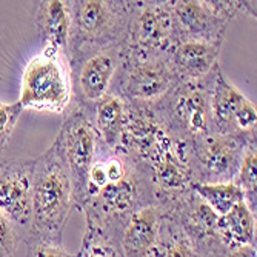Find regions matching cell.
I'll list each match as a JSON object with an SVG mask.
<instances>
[{
	"label": "cell",
	"instance_id": "1",
	"mask_svg": "<svg viewBox=\"0 0 257 257\" xmlns=\"http://www.w3.org/2000/svg\"><path fill=\"white\" fill-rule=\"evenodd\" d=\"M154 202L156 190L142 163L123 150H112L100 142L79 209L85 213V228L119 242L128 217Z\"/></svg>",
	"mask_w": 257,
	"mask_h": 257
},
{
	"label": "cell",
	"instance_id": "2",
	"mask_svg": "<svg viewBox=\"0 0 257 257\" xmlns=\"http://www.w3.org/2000/svg\"><path fill=\"white\" fill-rule=\"evenodd\" d=\"M74 209L73 180L62 148L51 147L34 159L33 171V236L62 242V234Z\"/></svg>",
	"mask_w": 257,
	"mask_h": 257
},
{
	"label": "cell",
	"instance_id": "3",
	"mask_svg": "<svg viewBox=\"0 0 257 257\" xmlns=\"http://www.w3.org/2000/svg\"><path fill=\"white\" fill-rule=\"evenodd\" d=\"M136 0H73L66 57L125 45Z\"/></svg>",
	"mask_w": 257,
	"mask_h": 257
},
{
	"label": "cell",
	"instance_id": "4",
	"mask_svg": "<svg viewBox=\"0 0 257 257\" xmlns=\"http://www.w3.org/2000/svg\"><path fill=\"white\" fill-rule=\"evenodd\" d=\"M17 103L22 109L66 114L74 103L73 76L66 54L43 48L23 66Z\"/></svg>",
	"mask_w": 257,
	"mask_h": 257
},
{
	"label": "cell",
	"instance_id": "5",
	"mask_svg": "<svg viewBox=\"0 0 257 257\" xmlns=\"http://www.w3.org/2000/svg\"><path fill=\"white\" fill-rule=\"evenodd\" d=\"M211 73L197 82H180L160 102L154 103L162 123L180 142L193 144L213 133L209 109Z\"/></svg>",
	"mask_w": 257,
	"mask_h": 257
},
{
	"label": "cell",
	"instance_id": "6",
	"mask_svg": "<svg viewBox=\"0 0 257 257\" xmlns=\"http://www.w3.org/2000/svg\"><path fill=\"white\" fill-rule=\"evenodd\" d=\"M179 83L168 56L140 57L125 51L109 92L126 103L154 105Z\"/></svg>",
	"mask_w": 257,
	"mask_h": 257
},
{
	"label": "cell",
	"instance_id": "7",
	"mask_svg": "<svg viewBox=\"0 0 257 257\" xmlns=\"http://www.w3.org/2000/svg\"><path fill=\"white\" fill-rule=\"evenodd\" d=\"M179 40L173 0H136L125 39L126 53L140 57L168 56Z\"/></svg>",
	"mask_w": 257,
	"mask_h": 257
},
{
	"label": "cell",
	"instance_id": "8",
	"mask_svg": "<svg viewBox=\"0 0 257 257\" xmlns=\"http://www.w3.org/2000/svg\"><path fill=\"white\" fill-rule=\"evenodd\" d=\"M257 142L255 133H211L190 144L188 165L194 183H229L234 180L245 150Z\"/></svg>",
	"mask_w": 257,
	"mask_h": 257
},
{
	"label": "cell",
	"instance_id": "9",
	"mask_svg": "<svg viewBox=\"0 0 257 257\" xmlns=\"http://www.w3.org/2000/svg\"><path fill=\"white\" fill-rule=\"evenodd\" d=\"M73 180L74 209H80L86 177L99 148V136L89 115L80 106L73 105L65 114L62 126L56 136Z\"/></svg>",
	"mask_w": 257,
	"mask_h": 257
},
{
	"label": "cell",
	"instance_id": "10",
	"mask_svg": "<svg viewBox=\"0 0 257 257\" xmlns=\"http://www.w3.org/2000/svg\"><path fill=\"white\" fill-rule=\"evenodd\" d=\"M123 53L125 45H111L68 59L73 76V105L89 109L108 94Z\"/></svg>",
	"mask_w": 257,
	"mask_h": 257
},
{
	"label": "cell",
	"instance_id": "11",
	"mask_svg": "<svg viewBox=\"0 0 257 257\" xmlns=\"http://www.w3.org/2000/svg\"><path fill=\"white\" fill-rule=\"evenodd\" d=\"M33 171L34 159L0 160V213L22 243L33 236Z\"/></svg>",
	"mask_w": 257,
	"mask_h": 257
},
{
	"label": "cell",
	"instance_id": "12",
	"mask_svg": "<svg viewBox=\"0 0 257 257\" xmlns=\"http://www.w3.org/2000/svg\"><path fill=\"white\" fill-rule=\"evenodd\" d=\"M209 109H211L213 133H255L257 111L254 103L226 79L220 65L216 66L211 73Z\"/></svg>",
	"mask_w": 257,
	"mask_h": 257
},
{
	"label": "cell",
	"instance_id": "13",
	"mask_svg": "<svg viewBox=\"0 0 257 257\" xmlns=\"http://www.w3.org/2000/svg\"><path fill=\"white\" fill-rule=\"evenodd\" d=\"M180 40H200L223 45L229 23L220 19L208 0H173Z\"/></svg>",
	"mask_w": 257,
	"mask_h": 257
},
{
	"label": "cell",
	"instance_id": "14",
	"mask_svg": "<svg viewBox=\"0 0 257 257\" xmlns=\"http://www.w3.org/2000/svg\"><path fill=\"white\" fill-rule=\"evenodd\" d=\"M163 213L154 202L139 209L128 217L120 236L119 248L123 257H148L160 236Z\"/></svg>",
	"mask_w": 257,
	"mask_h": 257
},
{
	"label": "cell",
	"instance_id": "15",
	"mask_svg": "<svg viewBox=\"0 0 257 257\" xmlns=\"http://www.w3.org/2000/svg\"><path fill=\"white\" fill-rule=\"evenodd\" d=\"M220 51V45L200 40H179L168 59L180 82H197L219 66Z\"/></svg>",
	"mask_w": 257,
	"mask_h": 257
},
{
	"label": "cell",
	"instance_id": "16",
	"mask_svg": "<svg viewBox=\"0 0 257 257\" xmlns=\"http://www.w3.org/2000/svg\"><path fill=\"white\" fill-rule=\"evenodd\" d=\"M34 22L43 48L66 54L69 33H71L69 2H65V0L39 2Z\"/></svg>",
	"mask_w": 257,
	"mask_h": 257
},
{
	"label": "cell",
	"instance_id": "17",
	"mask_svg": "<svg viewBox=\"0 0 257 257\" xmlns=\"http://www.w3.org/2000/svg\"><path fill=\"white\" fill-rule=\"evenodd\" d=\"M85 111L88 112L100 142L112 150L119 148L125 125L126 102L112 92H108L103 99Z\"/></svg>",
	"mask_w": 257,
	"mask_h": 257
},
{
	"label": "cell",
	"instance_id": "18",
	"mask_svg": "<svg viewBox=\"0 0 257 257\" xmlns=\"http://www.w3.org/2000/svg\"><path fill=\"white\" fill-rule=\"evenodd\" d=\"M216 236L229 251L255 248V214L243 200L239 202L229 213L217 219Z\"/></svg>",
	"mask_w": 257,
	"mask_h": 257
},
{
	"label": "cell",
	"instance_id": "19",
	"mask_svg": "<svg viewBox=\"0 0 257 257\" xmlns=\"http://www.w3.org/2000/svg\"><path fill=\"white\" fill-rule=\"evenodd\" d=\"M148 257H205L196 242L170 216L163 214L159 240Z\"/></svg>",
	"mask_w": 257,
	"mask_h": 257
},
{
	"label": "cell",
	"instance_id": "20",
	"mask_svg": "<svg viewBox=\"0 0 257 257\" xmlns=\"http://www.w3.org/2000/svg\"><path fill=\"white\" fill-rule=\"evenodd\" d=\"M194 193L205 202L216 216H225L243 200V194L236 183H194Z\"/></svg>",
	"mask_w": 257,
	"mask_h": 257
},
{
	"label": "cell",
	"instance_id": "21",
	"mask_svg": "<svg viewBox=\"0 0 257 257\" xmlns=\"http://www.w3.org/2000/svg\"><path fill=\"white\" fill-rule=\"evenodd\" d=\"M255 171H257V142H252L246 147L242 163L239 167V171L232 180V183H236L242 194H243V202L251 211L255 214L257 209V202H255Z\"/></svg>",
	"mask_w": 257,
	"mask_h": 257
},
{
	"label": "cell",
	"instance_id": "22",
	"mask_svg": "<svg viewBox=\"0 0 257 257\" xmlns=\"http://www.w3.org/2000/svg\"><path fill=\"white\" fill-rule=\"evenodd\" d=\"M71 257H123V255L119 248V242L115 239L85 228L80 248Z\"/></svg>",
	"mask_w": 257,
	"mask_h": 257
},
{
	"label": "cell",
	"instance_id": "23",
	"mask_svg": "<svg viewBox=\"0 0 257 257\" xmlns=\"http://www.w3.org/2000/svg\"><path fill=\"white\" fill-rule=\"evenodd\" d=\"M22 112L23 109L17 102H0V160L5 159L4 154L10 145V140Z\"/></svg>",
	"mask_w": 257,
	"mask_h": 257
},
{
	"label": "cell",
	"instance_id": "24",
	"mask_svg": "<svg viewBox=\"0 0 257 257\" xmlns=\"http://www.w3.org/2000/svg\"><path fill=\"white\" fill-rule=\"evenodd\" d=\"M27 245V257H71L63 248L62 242L31 237L25 242Z\"/></svg>",
	"mask_w": 257,
	"mask_h": 257
},
{
	"label": "cell",
	"instance_id": "25",
	"mask_svg": "<svg viewBox=\"0 0 257 257\" xmlns=\"http://www.w3.org/2000/svg\"><path fill=\"white\" fill-rule=\"evenodd\" d=\"M20 243L16 229L0 213V257H17Z\"/></svg>",
	"mask_w": 257,
	"mask_h": 257
}]
</instances>
